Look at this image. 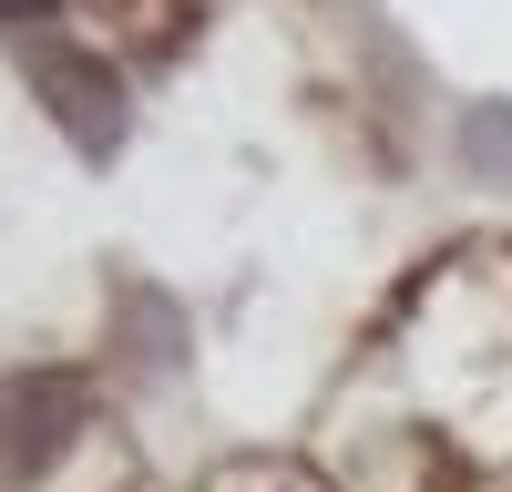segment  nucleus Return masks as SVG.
<instances>
[{
    "instance_id": "f257e3e1",
    "label": "nucleus",
    "mask_w": 512,
    "mask_h": 492,
    "mask_svg": "<svg viewBox=\"0 0 512 492\" xmlns=\"http://www.w3.org/2000/svg\"><path fill=\"white\" fill-rule=\"evenodd\" d=\"M72 431H82V380L72 369H21V380H0V472L11 482L52 472Z\"/></svg>"
},
{
    "instance_id": "f03ea898",
    "label": "nucleus",
    "mask_w": 512,
    "mask_h": 492,
    "mask_svg": "<svg viewBox=\"0 0 512 492\" xmlns=\"http://www.w3.org/2000/svg\"><path fill=\"white\" fill-rule=\"evenodd\" d=\"M31 82H41V103H52V123L82 144V154H113L123 144V82H113V62L103 52H41L31 62Z\"/></svg>"
},
{
    "instance_id": "7ed1b4c3",
    "label": "nucleus",
    "mask_w": 512,
    "mask_h": 492,
    "mask_svg": "<svg viewBox=\"0 0 512 492\" xmlns=\"http://www.w3.org/2000/svg\"><path fill=\"white\" fill-rule=\"evenodd\" d=\"M472 154H482V164H512V113H502V103L472 113Z\"/></svg>"
},
{
    "instance_id": "20e7f679",
    "label": "nucleus",
    "mask_w": 512,
    "mask_h": 492,
    "mask_svg": "<svg viewBox=\"0 0 512 492\" xmlns=\"http://www.w3.org/2000/svg\"><path fill=\"white\" fill-rule=\"evenodd\" d=\"M31 11H41V0H0V21H31Z\"/></svg>"
}]
</instances>
